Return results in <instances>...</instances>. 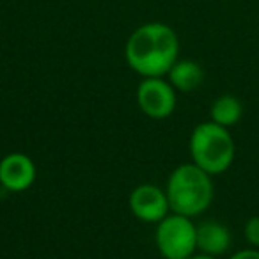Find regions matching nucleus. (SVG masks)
Segmentation results:
<instances>
[{"instance_id":"obj_11","label":"nucleus","mask_w":259,"mask_h":259,"mask_svg":"<svg viewBox=\"0 0 259 259\" xmlns=\"http://www.w3.org/2000/svg\"><path fill=\"white\" fill-rule=\"evenodd\" d=\"M245 240L252 245V248H259V215L250 217L243 227Z\"/></svg>"},{"instance_id":"obj_3","label":"nucleus","mask_w":259,"mask_h":259,"mask_svg":"<svg viewBox=\"0 0 259 259\" xmlns=\"http://www.w3.org/2000/svg\"><path fill=\"white\" fill-rule=\"evenodd\" d=\"M188 149L192 163L206 170L209 176L226 172L233 165L236 155V146L229 128L213 121L201 122L192 130Z\"/></svg>"},{"instance_id":"obj_12","label":"nucleus","mask_w":259,"mask_h":259,"mask_svg":"<svg viewBox=\"0 0 259 259\" xmlns=\"http://www.w3.org/2000/svg\"><path fill=\"white\" fill-rule=\"evenodd\" d=\"M231 259H259V248H243L233 254Z\"/></svg>"},{"instance_id":"obj_13","label":"nucleus","mask_w":259,"mask_h":259,"mask_svg":"<svg viewBox=\"0 0 259 259\" xmlns=\"http://www.w3.org/2000/svg\"><path fill=\"white\" fill-rule=\"evenodd\" d=\"M188 259H217V257H213V255L201 254V252H199V254H194V255H192V257H188Z\"/></svg>"},{"instance_id":"obj_7","label":"nucleus","mask_w":259,"mask_h":259,"mask_svg":"<svg viewBox=\"0 0 259 259\" xmlns=\"http://www.w3.org/2000/svg\"><path fill=\"white\" fill-rule=\"evenodd\" d=\"M37 169L25 153H9L0 160V187L13 194H22L34 185Z\"/></svg>"},{"instance_id":"obj_1","label":"nucleus","mask_w":259,"mask_h":259,"mask_svg":"<svg viewBox=\"0 0 259 259\" xmlns=\"http://www.w3.org/2000/svg\"><path fill=\"white\" fill-rule=\"evenodd\" d=\"M124 57L130 68L142 78L167 76L180 59V37L167 23H144L128 37Z\"/></svg>"},{"instance_id":"obj_6","label":"nucleus","mask_w":259,"mask_h":259,"mask_svg":"<svg viewBox=\"0 0 259 259\" xmlns=\"http://www.w3.org/2000/svg\"><path fill=\"white\" fill-rule=\"evenodd\" d=\"M130 211L137 220L144 224H158L170 213L169 199L165 188L144 183L132 190L128 199Z\"/></svg>"},{"instance_id":"obj_10","label":"nucleus","mask_w":259,"mask_h":259,"mask_svg":"<svg viewBox=\"0 0 259 259\" xmlns=\"http://www.w3.org/2000/svg\"><path fill=\"white\" fill-rule=\"evenodd\" d=\"M241 115H243V105L233 94H224V96L217 98L209 108V121L217 122L224 128L238 124Z\"/></svg>"},{"instance_id":"obj_4","label":"nucleus","mask_w":259,"mask_h":259,"mask_svg":"<svg viewBox=\"0 0 259 259\" xmlns=\"http://www.w3.org/2000/svg\"><path fill=\"white\" fill-rule=\"evenodd\" d=\"M155 243L163 259H188L197 250V224L170 211L156 224Z\"/></svg>"},{"instance_id":"obj_5","label":"nucleus","mask_w":259,"mask_h":259,"mask_svg":"<svg viewBox=\"0 0 259 259\" xmlns=\"http://www.w3.org/2000/svg\"><path fill=\"white\" fill-rule=\"evenodd\" d=\"M178 91L163 76L142 78L137 87V105L151 119H167L176 110Z\"/></svg>"},{"instance_id":"obj_8","label":"nucleus","mask_w":259,"mask_h":259,"mask_svg":"<svg viewBox=\"0 0 259 259\" xmlns=\"http://www.w3.org/2000/svg\"><path fill=\"white\" fill-rule=\"evenodd\" d=\"M231 241V231L222 222L204 220L197 224V250L201 254L219 257L229 250Z\"/></svg>"},{"instance_id":"obj_9","label":"nucleus","mask_w":259,"mask_h":259,"mask_svg":"<svg viewBox=\"0 0 259 259\" xmlns=\"http://www.w3.org/2000/svg\"><path fill=\"white\" fill-rule=\"evenodd\" d=\"M167 80L170 85L180 93H192L195 91L204 80V71L201 64L190 59H178L172 68L167 73Z\"/></svg>"},{"instance_id":"obj_2","label":"nucleus","mask_w":259,"mask_h":259,"mask_svg":"<svg viewBox=\"0 0 259 259\" xmlns=\"http://www.w3.org/2000/svg\"><path fill=\"white\" fill-rule=\"evenodd\" d=\"M170 211L195 219L211 206L215 188L206 170L195 163H181L170 172L165 185Z\"/></svg>"}]
</instances>
